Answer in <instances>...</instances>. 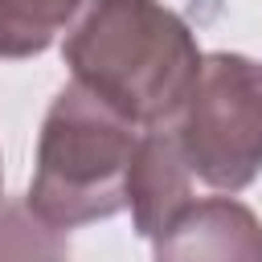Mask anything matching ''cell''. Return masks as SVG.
<instances>
[{"instance_id":"4","label":"cell","mask_w":262,"mask_h":262,"mask_svg":"<svg viewBox=\"0 0 262 262\" xmlns=\"http://www.w3.org/2000/svg\"><path fill=\"white\" fill-rule=\"evenodd\" d=\"M151 242L156 262H262V221L233 196L184 205Z\"/></svg>"},{"instance_id":"1","label":"cell","mask_w":262,"mask_h":262,"mask_svg":"<svg viewBox=\"0 0 262 262\" xmlns=\"http://www.w3.org/2000/svg\"><path fill=\"white\" fill-rule=\"evenodd\" d=\"M61 53L74 82L135 127L172 123L205 57L160 0H86Z\"/></svg>"},{"instance_id":"3","label":"cell","mask_w":262,"mask_h":262,"mask_svg":"<svg viewBox=\"0 0 262 262\" xmlns=\"http://www.w3.org/2000/svg\"><path fill=\"white\" fill-rule=\"evenodd\" d=\"M168 131L196 180L221 192L246 188L262 172V61L205 53Z\"/></svg>"},{"instance_id":"6","label":"cell","mask_w":262,"mask_h":262,"mask_svg":"<svg viewBox=\"0 0 262 262\" xmlns=\"http://www.w3.org/2000/svg\"><path fill=\"white\" fill-rule=\"evenodd\" d=\"M82 0H0V57H37L74 20Z\"/></svg>"},{"instance_id":"2","label":"cell","mask_w":262,"mask_h":262,"mask_svg":"<svg viewBox=\"0 0 262 262\" xmlns=\"http://www.w3.org/2000/svg\"><path fill=\"white\" fill-rule=\"evenodd\" d=\"M139 127L70 82L45 111L37 139V172L25 205L57 225H90L127 209V172Z\"/></svg>"},{"instance_id":"8","label":"cell","mask_w":262,"mask_h":262,"mask_svg":"<svg viewBox=\"0 0 262 262\" xmlns=\"http://www.w3.org/2000/svg\"><path fill=\"white\" fill-rule=\"evenodd\" d=\"M0 196H4V172H0Z\"/></svg>"},{"instance_id":"5","label":"cell","mask_w":262,"mask_h":262,"mask_svg":"<svg viewBox=\"0 0 262 262\" xmlns=\"http://www.w3.org/2000/svg\"><path fill=\"white\" fill-rule=\"evenodd\" d=\"M184 205H192V172L168 131L151 127L139 131V147L127 172V209L139 237H156Z\"/></svg>"},{"instance_id":"7","label":"cell","mask_w":262,"mask_h":262,"mask_svg":"<svg viewBox=\"0 0 262 262\" xmlns=\"http://www.w3.org/2000/svg\"><path fill=\"white\" fill-rule=\"evenodd\" d=\"M0 262H70L66 229L41 221L25 201L0 205Z\"/></svg>"}]
</instances>
